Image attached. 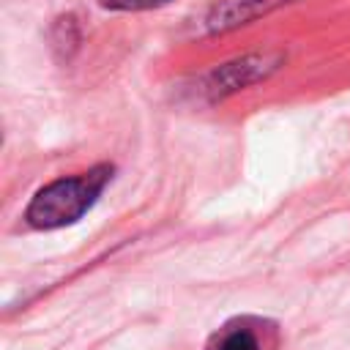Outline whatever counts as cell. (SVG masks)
Masks as SVG:
<instances>
[{
  "label": "cell",
  "instance_id": "5b68a950",
  "mask_svg": "<svg viewBox=\"0 0 350 350\" xmlns=\"http://www.w3.org/2000/svg\"><path fill=\"white\" fill-rule=\"evenodd\" d=\"M104 8H112V11H145V8H156V5H164L167 0H98Z\"/></svg>",
  "mask_w": 350,
  "mask_h": 350
},
{
  "label": "cell",
  "instance_id": "277c9868",
  "mask_svg": "<svg viewBox=\"0 0 350 350\" xmlns=\"http://www.w3.org/2000/svg\"><path fill=\"white\" fill-rule=\"evenodd\" d=\"M257 320L238 317L224 323L205 345V350H262V336L257 331Z\"/></svg>",
  "mask_w": 350,
  "mask_h": 350
},
{
  "label": "cell",
  "instance_id": "3957f363",
  "mask_svg": "<svg viewBox=\"0 0 350 350\" xmlns=\"http://www.w3.org/2000/svg\"><path fill=\"white\" fill-rule=\"evenodd\" d=\"M287 3H293V0H216L202 16V27H205V33H227V30L249 25Z\"/></svg>",
  "mask_w": 350,
  "mask_h": 350
},
{
  "label": "cell",
  "instance_id": "6da1fadb",
  "mask_svg": "<svg viewBox=\"0 0 350 350\" xmlns=\"http://www.w3.org/2000/svg\"><path fill=\"white\" fill-rule=\"evenodd\" d=\"M112 180V167L98 164L88 172L57 178L38 189L25 211V219L36 230H57L66 224L79 221L101 197L104 186Z\"/></svg>",
  "mask_w": 350,
  "mask_h": 350
},
{
  "label": "cell",
  "instance_id": "7a4b0ae2",
  "mask_svg": "<svg viewBox=\"0 0 350 350\" xmlns=\"http://www.w3.org/2000/svg\"><path fill=\"white\" fill-rule=\"evenodd\" d=\"M284 63V55L282 52H273V49H260V52H246L241 57H232L216 68H211L202 82H200V93L213 104V101H221L254 82H262L268 79L279 66Z\"/></svg>",
  "mask_w": 350,
  "mask_h": 350
}]
</instances>
